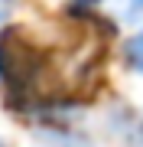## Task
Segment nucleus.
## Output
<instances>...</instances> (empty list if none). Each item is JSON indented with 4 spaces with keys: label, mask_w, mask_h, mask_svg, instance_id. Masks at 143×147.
<instances>
[{
    "label": "nucleus",
    "mask_w": 143,
    "mask_h": 147,
    "mask_svg": "<svg viewBox=\"0 0 143 147\" xmlns=\"http://www.w3.org/2000/svg\"><path fill=\"white\" fill-rule=\"evenodd\" d=\"M75 3H81V7H94L98 0H75Z\"/></svg>",
    "instance_id": "obj_5"
},
{
    "label": "nucleus",
    "mask_w": 143,
    "mask_h": 147,
    "mask_svg": "<svg viewBox=\"0 0 143 147\" xmlns=\"http://www.w3.org/2000/svg\"><path fill=\"white\" fill-rule=\"evenodd\" d=\"M13 7H16V0H0V30L10 23V16H13Z\"/></svg>",
    "instance_id": "obj_4"
},
{
    "label": "nucleus",
    "mask_w": 143,
    "mask_h": 147,
    "mask_svg": "<svg viewBox=\"0 0 143 147\" xmlns=\"http://www.w3.org/2000/svg\"><path fill=\"white\" fill-rule=\"evenodd\" d=\"M0 79H3V56H0Z\"/></svg>",
    "instance_id": "obj_6"
},
{
    "label": "nucleus",
    "mask_w": 143,
    "mask_h": 147,
    "mask_svg": "<svg viewBox=\"0 0 143 147\" xmlns=\"http://www.w3.org/2000/svg\"><path fill=\"white\" fill-rule=\"evenodd\" d=\"M39 141H43L46 147H94V144H91V137H88L85 131L65 124L62 118H59L55 124H46L43 131H39Z\"/></svg>",
    "instance_id": "obj_1"
},
{
    "label": "nucleus",
    "mask_w": 143,
    "mask_h": 147,
    "mask_svg": "<svg viewBox=\"0 0 143 147\" xmlns=\"http://www.w3.org/2000/svg\"><path fill=\"white\" fill-rule=\"evenodd\" d=\"M0 147H3V141H0Z\"/></svg>",
    "instance_id": "obj_7"
},
{
    "label": "nucleus",
    "mask_w": 143,
    "mask_h": 147,
    "mask_svg": "<svg viewBox=\"0 0 143 147\" xmlns=\"http://www.w3.org/2000/svg\"><path fill=\"white\" fill-rule=\"evenodd\" d=\"M124 62H127L133 72L143 75V30H137L127 42H124Z\"/></svg>",
    "instance_id": "obj_2"
},
{
    "label": "nucleus",
    "mask_w": 143,
    "mask_h": 147,
    "mask_svg": "<svg viewBox=\"0 0 143 147\" xmlns=\"http://www.w3.org/2000/svg\"><path fill=\"white\" fill-rule=\"evenodd\" d=\"M120 16L130 23L143 20V0H120Z\"/></svg>",
    "instance_id": "obj_3"
}]
</instances>
